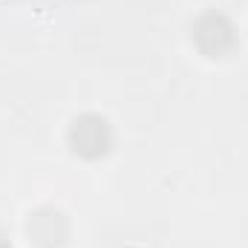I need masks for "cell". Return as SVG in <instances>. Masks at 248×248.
Wrapping results in <instances>:
<instances>
[{"label":"cell","mask_w":248,"mask_h":248,"mask_svg":"<svg viewBox=\"0 0 248 248\" xmlns=\"http://www.w3.org/2000/svg\"><path fill=\"white\" fill-rule=\"evenodd\" d=\"M75 144L81 153H98L104 150L107 139H104V122L98 119H84L75 127Z\"/></svg>","instance_id":"cell-1"},{"label":"cell","mask_w":248,"mask_h":248,"mask_svg":"<svg viewBox=\"0 0 248 248\" xmlns=\"http://www.w3.org/2000/svg\"><path fill=\"white\" fill-rule=\"evenodd\" d=\"M0 248H6V246H3V243H0Z\"/></svg>","instance_id":"cell-2"}]
</instances>
